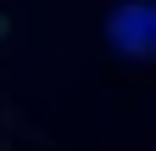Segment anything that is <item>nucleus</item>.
Masks as SVG:
<instances>
[{
	"label": "nucleus",
	"mask_w": 156,
	"mask_h": 151,
	"mask_svg": "<svg viewBox=\"0 0 156 151\" xmlns=\"http://www.w3.org/2000/svg\"><path fill=\"white\" fill-rule=\"evenodd\" d=\"M151 23H156V11H151V6H123V11L112 17V45H117V50H128V56H145V50L156 45Z\"/></svg>",
	"instance_id": "obj_1"
},
{
	"label": "nucleus",
	"mask_w": 156,
	"mask_h": 151,
	"mask_svg": "<svg viewBox=\"0 0 156 151\" xmlns=\"http://www.w3.org/2000/svg\"><path fill=\"white\" fill-rule=\"evenodd\" d=\"M0 39H6V17H0Z\"/></svg>",
	"instance_id": "obj_2"
}]
</instances>
